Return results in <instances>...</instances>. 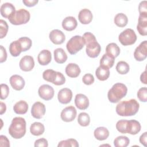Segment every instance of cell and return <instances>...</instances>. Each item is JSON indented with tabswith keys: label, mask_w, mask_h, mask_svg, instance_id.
<instances>
[{
	"label": "cell",
	"mask_w": 147,
	"mask_h": 147,
	"mask_svg": "<svg viewBox=\"0 0 147 147\" xmlns=\"http://www.w3.org/2000/svg\"><path fill=\"white\" fill-rule=\"evenodd\" d=\"M140 108L138 102L135 99L121 101L118 103L115 110L118 115L122 117L133 116L137 114Z\"/></svg>",
	"instance_id": "1"
},
{
	"label": "cell",
	"mask_w": 147,
	"mask_h": 147,
	"mask_svg": "<svg viewBox=\"0 0 147 147\" xmlns=\"http://www.w3.org/2000/svg\"><path fill=\"white\" fill-rule=\"evenodd\" d=\"M140 123L134 119L119 120L116 123V129L121 133H128L131 135L138 134L141 130Z\"/></svg>",
	"instance_id": "2"
},
{
	"label": "cell",
	"mask_w": 147,
	"mask_h": 147,
	"mask_svg": "<svg viewBox=\"0 0 147 147\" xmlns=\"http://www.w3.org/2000/svg\"><path fill=\"white\" fill-rule=\"evenodd\" d=\"M10 135L15 139L23 137L26 133V121L22 117H15L12 119L9 128Z\"/></svg>",
	"instance_id": "3"
},
{
	"label": "cell",
	"mask_w": 147,
	"mask_h": 147,
	"mask_svg": "<svg viewBox=\"0 0 147 147\" xmlns=\"http://www.w3.org/2000/svg\"><path fill=\"white\" fill-rule=\"evenodd\" d=\"M127 92V88L126 85L121 83H117L109 90L107 97L110 102L115 103L125 97Z\"/></svg>",
	"instance_id": "4"
},
{
	"label": "cell",
	"mask_w": 147,
	"mask_h": 147,
	"mask_svg": "<svg viewBox=\"0 0 147 147\" xmlns=\"http://www.w3.org/2000/svg\"><path fill=\"white\" fill-rule=\"evenodd\" d=\"M43 79L56 86H61L65 82V78L63 74L60 72L51 69L45 70L42 73Z\"/></svg>",
	"instance_id": "5"
},
{
	"label": "cell",
	"mask_w": 147,
	"mask_h": 147,
	"mask_svg": "<svg viewBox=\"0 0 147 147\" xmlns=\"http://www.w3.org/2000/svg\"><path fill=\"white\" fill-rule=\"evenodd\" d=\"M30 15L29 11L20 9L16 11L9 18L10 22L15 25H19L26 24L30 20Z\"/></svg>",
	"instance_id": "6"
},
{
	"label": "cell",
	"mask_w": 147,
	"mask_h": 147,
	"mask_svg": "<svg viewBox=\"0 0 147 147\" xmlns=\"http://www.w3.org/2000/svg\"><path fill=\"white\" fill-rule=\"evenodd\" d=\"M85 45V41L82 36H74L70 38L66 44L68 52L71 55H75L80 51Z\"/></svg>",
	"instance_id": "7"
},
{
	"label": "cell",
	"mask_w": 147,
	"mask_h": 147,
	"mask_svg": "<svg viewBox=\"0 0 147 147\" xmlns=\"http://www.w3.org/2000/svg\"><path fill=\"white\" fill-rule=\"evenodd\" d=\"M118 40L121 44L124 46L130 45L136 42L137 40V35L133 29L127 28L119 34Z\"/></svg>",
	"instance_id": "8"
},
{
	"label": "cell",
	"mask_w": 147,
	"mask_h": 147,
	"mask_svg": "<svg viewBox=\"0 0 147 147\" xmlns=\"http://www.w3.org/2000/svg\"><path fill=\"white\" fill-rule=\"evenodd\" d=\"M76 110L73 106H69L64 108L61 112V119L65 122H69L73 121L76 117Z\"/></svg>",
	"instance_id": "9"
},
{
	"label": "cell",
	"mask_w": 147,
	"mask_h": 147,
	"mask_svg": "<svg viewBox=\"0 0 147 147\" xmlns=\"http://www.w3.org/2000/svg\"><path fill=\"white\" fill-rule=\"evenodd\" d=\"M38 93L41 98L45 100H49L53 98L55 91L52 86L48 84H43L39 87Z\"/></svg>",
	"instance_id": "10"
},
{
	"label": "cell",
	"mask_w": 147,
	"mask_h": 147,
	"mask_svg": "<svg viewBox=\"0 0 147 147\" xmlns=\"http://www.w3.org/2000/svg\"><path fill=\"white\" fill-rule=\"evenodd\" d=\"M134 59L138 61L144 60L147 57V41L145 40L136 48L134 52Z\"/></svg>",
	"instance_id": "11"
},
{
	"label": "cell",
	"mask_w": 147,
	"mask_h": 147,
	"mask_svg": "<svg viewBox=\"0 0 147 147\" xmlns=\"http://www.w3.org/2000/svg\"><path fill=\"white\" fill-rule=\"evenodd\" d=\"M20 69L25 72L32 70L34 67V59L31 56L26 55L21 58L19 63Z\"/></svg>",
	"instance_id": "12"
},
{
	"label": "cell",
	"mask_w": 147,
	"mask_h": 147,
	"mask_svg": "<svg viewBox=\"0 0 147 147\" xmlns=\"http://www.w3.org/2000/svg\"><path fill=\"white\" fill-rule=\"evenodd\" d=\"M86 45V52L90 57L95 58L98 56L101 51V47L97 41L91 42Z\"/></svg>",
	"instance_id": "13"
},
{
	"label": "cell",
	"mask_w": 147,
	"mask_h": 147,
	"mask_svg": "<svg viewBox=\"0 0 147 147\" xmlns=\"http://www.w3.org/2000/svg\"><path fill=\"white\" fill-rule=\"evenodd\" d=\"M45 106L40 102H35L31 109V114L33 117L36 119H41L45 113Z\"/></svg>",
	"instance_id": "14"
},
{
	"label": "cell",
	"mask_w": 147,
	"mask_h": 147,
	"mask_svg": "<svg viewBox=\"0 0 147 147\" xmlns=\"http://www.w3.org/2000/svg\"><path fill=\"white\" fill-rule=\"evenodd\" d=\"M49 37L52 42L56 45L63 44L65 40V34L62 31L59 29L52 30L49 33Z\"/></svg>",
	"instance_id": "15"
},
{
	"label": "cell",
	"mask_w": 147,
	"mask_h": 147,
	"mask_svg": "<svg viewBox=\"0 0 147 147\" xmlns=\"http://www.w3.org/2000/svg\"><path fill=\"white\" fill-rule=\"evenodd\" d=\"M72 98V92L68 88L61 89L57 94V98L60 103L62 104H67L71 101Z\"/></svg>",
	"instance_id": "16"
},
{
	"label": "cell",
	"mask_w": 147,
	"mask_h": 147,
	"mask_svg": "<svg viewBox=\"0 0 147 147\" xmlns=\"http://www.w3.org/2000/svg\"><path fill=\"white\" fill-rule=\"evenodd\" d=\"M10 83L14 90L20 91L24 88L25 82L22 76L18 75H14L10 78Z\"/></svg>",
	"instance_id": "17"
},
{
	"label": "cell",
	"mask_w": 147,
	"mask_h": 147,
	"mask_svg": "<svg viewBox=\"0 0 147 147\" xmlns=\"http://www.w3.org/2000/svg\"><path fill=\"white\" fill-rule=\"evenodd\" d=\"M75 104L79 109L86 110L89 106L88 98L83 94H78L75 96Z\"/></svg>",
	"instance_id": "18"
},
{
	"label": "cell",
	"mask_w": 147,
	"mask_h": 147,
	"mask_svg": "<svg viewBox=\"0 0 147 147\" xmlns=\"http://www.w3.org/2000/svg\"><path fill=\"white\" fill-rule=\"evenodd\" d=\"M138 33L142 36L147 34V14H140L137 26Z\"/></svg>",
	"instance_id": "19"
},
{
	"label": "cell",
	"mask_w": 147,
	"mask_h": 147,
	"mask_svg": "<svg viewBox=\"0 0 147 147\" xmlns=\"http://www.w3.org/2000/svg\"><path fill=\"white\" fill-rule=\"evenodd\" d=\"M0 10L2 16L4 18L9 19L16 11V9L12 3L6 2L1 5Z\"/></svg>",
	"instance_id": "20"
},
{
	"label": "cell",
	"mask_w": 147,
	"mask_h": 147,
	"mask_svg": "<svg viewBox=\"0 0 147 147\" xmlns=\"http://www.w3.org/2000/svg\"><path fill=\"white\" fill-rule=\"evenodd\" d=\"M92 14L88 9H83L81 10L78 14V19L82 24H88L92 21Z\"/></svg>",
	"instance_id": "21"
},
{
	"label": "cell",
	"mask_w": 147,
	"mask_h": 147,
	"mask_svg": "<svg viewBox=\"0 0 147 147\" xmlns=\"http://www.w3.org/2000/svg\"><path fill=\"white\" fill-rule=\"evenodd\" d=\"M78 25L76 18L72 16L65 17L62 21V27L67 31H72L75 29Z\"/></svg>",
	"instance_id": "22"
},
{
	"label": "cell",
	"mask_w": 147,
	"mask_h": 147,
	"mask_svg": "<svg viewBox=\"0 0 147 147\" xmlns=\"http://www.w3.org/2000/svg\"><path fill=\"white\" fill-rule=\"evenodd\" d=\"M52 60L51 53L49 50L44 49L41 51L37 56L38 63L41 65H48Z\"/></svg>",
	"instance_id": "23"
},
{
	"label": "cell",
	"mask_w": 147,
	"mask_h": 147,
	"mask_svg": "<svg viewBox=\"0 0 147 147\" xmlns=\"http://www.w3.org/2000/svg\"><path fill=\"white\" fill-rule=\"evenodd\" d=\"M80 69L75 63H69L65 67V73L70 78H76L80 74Z\"/></svg>",
	"instance_id": "24"
},
{
	"label": "cell",
	"mask_w": 147,
	"mask_h": 147,
	"mask_svg": "<svg viewBox=\"0 0 147 147\" xmlns=\"http://www.w3.org/2000/svg\"><path fill=\"white\" fill-rule=\"evenodd\" d=\"M109 131L105 127H98L95 129L94 135L95 138L99 141L106 140L109 136Z\"/></svg>",
	"instance_id": "25"
},
{
	"label": "cell",
	"mask_w": 147,
	"mask_h": 147,
	"mask_svg": "<svg viewBox=\"0 0 147 147\" xmlns=\"http://www.w3.org/2000/svg\"><path fill=\"white\" fill-rule=\"evenodd\" d=\"M95 75L98 80L105 81L107 80L110 76L109 68L99 65L95 71Z\"/></svg>",
	"instance_id": "26"
},
{
	"label": "cell",
	"mask_w": 147,
	"mask_h": 147,
	"mask_svg": "<svg viewBox=\"0 0 147 147\" xmlns=\"http://www.w3.org/2000/svg\"><path fill=\"white\" fill-rule=\"evenodd\" d=\"M120 53V48L118 45L114 42L109 44L106 47V54L115 59Z\"/></svg>",
	"instance_id": "27"
},
{
	"label": "cell",
	"mask_w": 147,
	"mask_h": 147,
	"mask_svg": "<svg viewBox=\"0 0 147 147\" xmlns=\"http://www.w3.org/2000/svg\"><path fill=\"white\" fill-rule=\"evenodd\" d=\"M55 61L59 64H63L67 60V55L63 48L56 49L53 52Z\"/></svg>",
	"instance_id": "28"
},
{
	"label": "cell",
	"mask_w": 147,
	"mask_h": 147,
	"mask_svg": "<svg viewBox=\"0 0 147 147\" xmlns=\"http://www.w3.org/2000/svg\"><path fill=\"white\" fill-rule=\"evenodd\" d=\"M45 131V127L44 125L40 122H36L33 123L30 127V131L32 134L38 136L44 133Z\"/></svg>",
	"instance_id": "29"
},
{
	"label": "cell",
	"mask_w": 147,
	"mask_h": 147,
	"mask_svg": "<svg viewBox=\"0 0 147 147\" xmlns=\"http://www.w3.org/2000/svg\"><path fill=\"white\" fill-rule=\"evenodd\" d=\"M13 110L17 114H24L28 111V105L25 100H20L14 105Z\"/></svg>",
	"instance_id": "30"
},
{
	"label": "cell",
	"mask_w": 147,
	"mask_h": 147,
	"mask_svg": "<svg viewBox=\"0 0 147 147\" xmlns=\"http://www.w3.org/2000/svg\"><path fill=\"white\" fill-rule=\"evenodd\" d=\"M9 52L12 56L17 57L20 55L22 52V47L18 40L13 41L10 43L9 46Z\"/></svg>",
	"instance_id": "31"
},
{
	"label": "cell",
	"mask_w": 147,
	"mask_h": 147,
	"mask_svg": "<svg viewBox=\"0 0 147 147\" xmlns=\"http://www.w3.org/2000/svg\"><path fill=\"white\" fill-rule=\"evenodd\" d=\"M114 22L117 26L122 28L127 24L128 18L125 14L120 13L116 14L114 19Z\"/></svg>",
	"instance_id": "32"
},
{
	"label": "cell",
	"mask_w": 147,
	"mask_h": 147,
	"mask_svg": "<svg viewBox=\"0 0 147 147\" xmlns=\"http://www.w3.org/2000/svg\"><path fill=\"white\" fill-rule=\"evenodd\" d=\"M130 143V140L126 136H120L114 140V145L115 147H126Z\"/></svg>",
	"instance_id": "33"
},
{
	"label": "cell",
	"mask_w": 147,
	"mask_h": 147,
	"mask_svg": "<svg viewBox=\"0 0 147 147\" xmlns=\"http://www.w3.org/2000/svg\"><path fill=\"white\" fill-rule=\"evenodd\" d=\"M114 64V59L107 55L104 54L100 60V65L103 66L107 68H111Z\"/></svg>",
	"instance_id": "34"
},
{
	"label": "cell",
	"mask_w": 147,
	"mask_h": 147,
	"mask_svg": "<svg viewBox=\"0 0 147 147\" xmlns=\"http://www.w3.org/2000/svg\"><path fill=\"white\" fill-rule=\"evenodd\" d=\"M115 68L117 71L121 75L126 74L130 69L129 65L124 61H120L118 62Z\"/></svg>",
	"instance_id": "35"
},
{
	"label": "cell",
	"mask_w": 147,
	"mask_h": 147,
	"mask_svg": "<svg viewBox=\"0 0 147 147\" xmlns=\"http://www.w3.org/2000/svg\"><path fill=\"white\" fill-rule=\"evenodd\" d=\"M78 122L82 126H87L90 124V117L89 115L84 112L80 113L78 117Z\"/></svg>",
	"instance_id": "36"
},
{
	"label": "cell",
	"mask_w": 147,
	"mask_h": 147,
	"mask_svg": "<svg viewBox=\"0 0 147 147\" xmlns=\"http://www.w3.org/2000/svg\"><path fill=\"white\" fill-rule=\"evenodd\" d=\"M18 41L20 42V44L22 47V52H25L29 50L32 45V41L30 38L28 37H20L18 40Z\"/></svg>",
	"instance_id": "37"
},
{
	"label": "cell",
	"mask_w": 147,
	"mask_h": 147,
	"mask_svg": "<svg viewBox=\"0 0 147 147\" xmlns=\"http://www.w3.org/2000/svg\"><path fill=\"white\" fill-rule=\"evenodd\" d=\"M58 147H68V146H74V147H78L79 146V144L78 141L73 138L67 139L66 140H63L59 142Z\"/></svg>",
	"instance_id": "38"
},
{
	"label": "cell",
	"mask_w": 147,
	"mask_h": 147,
	"mask_svg": "<svg viewBox=\"0 0 147 147\" xmlns=\"http://www.w3.org/2000/svg\"><path fill=\"white\" fill-rule=\"evenodd\" d=\"M9 26L7 22L3 20H0V38H3L4 37L6 36L7 33L8 32Z\"/></svg>",
	"instance_id": "39"
},
{
	"label": "cell",
	"mask_w": 147,
	"mask_h": 147,
	"mask_svg": "<svg viewBox=\"0 0 147 147\" xmlns=\"http://www.w3.org/2000/svg\"><path fill=\"white\" fill-rule=\"evenodd\" d=\"M137 97L139 100L143 102L147 101V88L145 87H141L137 92Z\"/></svg>",
	"instance_id": "40"
},
{
	"label": "cell",
	"mask_w": 147,
	"mask_h": 147,
	"mask_svg": "<svg viewBox=\"0 0 147 147\" xmlns=\"http://www.w3.org/2000/svg\"><path fill=\"white\" fill-rule=\"evenodd\" d=\"M83 38L84 40L85 41V45H87V44L92 42V41H96V39L95 38V36L90 32H86L83 35Z\"/></svg>",
	"instance_id": "41"
},
{
	"label": "cell",
	"mask_w": 147,
	"mask_h": 147,
	"mask_svg": "<svg viewBox=\"0 0 147 147\" xmlns=\"http://www.w3.org/2000/svg\"><path fill=\"white\" fill-rule=\"evenodd\" d=\"M1 99H5L9 95V88L8 86L6 84H1Z\"/></svg>",
	"instance_id": "42"
},
{
	"label": "cell",
	"mask_w": 147,
	"mask_h": 147,
	"mask_svg": "<svg viewBox=\"0 0 147 147\" xmlns=\"http://www.w3.org/2000/svg\"><path fill=\"white\" fill-rule=\"evenodd\" d=\"M82 81L86 85H91L94 82V77L91 74H86L83 76Z\"/></svg>",
	"instance_id": "43"
},
{
	"label": "cell",
	"mask_w": 147,
	"mask_h": 147,
	"mask_svg": "<svg viewBox=\"0 0 147 147\" xmlns=\"http://www.w3.org/2000/svg\"><path fill=\"white\" fill-rule=\"evenodd\" d=\"M146 4H147L146 1H143L140 3L138 6V10H139L140 14H147Z\"/></svg>",
	"instance_id": "44"
},
{
	"label": "cell",
	"mask_w": 147,
	"mask_h": 147,
	"mask_svg": "<svg viewBox=\"0 0 147 147\" xmlns=\"http://www.w3.org/2000/svg\"><path fill=\"white\" fill-rule=\"evenodd\" d=\"M48 146V141L44 138H40L34 142V146L38 147V146H43V147H47Z\"/></svg>",
	"instance_id": "45"
},
{
	"label": "cell",
	"mask_w": 147,
	"mask_h": 147,
	"mask_svg": "<svg viewBox=\"0 0 147 147\" xmlns=\"http://www.w3.org/2000/svg\"><path fill=\"white\" fill-rule=\"evenodd\" d=\"M0 146H10V142L7 137L1 135L0 136Z\"/></svg>",
	"instance_id": "46"
},
{
	"label": "cell",
	"mask_w": 147,
	"mask_h": 147,
	"mask_svg": "<svg viewBox=\"0 0 147 147\" xmlns=\"http://www.w3.org/2000/svg\"><path fill=\"white\" fill-rule=\"evenodd\" d=\"M7 59V53L6 49L2 46L1 45V56H0V62L1 63H3Z\"/></svg>",
	"instance_id": "47"
},
{
	"label": "cell",
	"mask_w": 147,
	"mask_h": 147,
	"mask_svg": "<svg viewBox=\"0 0 147 147\" xmlns=\"http://www.w3.org/2000/svg\"><path fill=\"white\" fill-rule=\"evenodd\" d=\"M38 1V0H23L22 2L24 4L28 7H32L35 6L37 3Z\"/></svg>",
	"instance_id": "48"
},
{
	"label": "cell",
	"mask_w": 147,
	"mask_h": 147,
	"mask_svg": "<svg viewBox=\"0 0 147 147\" xmlns=\"http://www.w3.org/2000/svg\"><path fill=\"white\" fill-rule=\"evenodd\" d=\"M140 142L144 146H146L147 142V132H144L141 135L140 137Z\"/></svg>",
	"instance_id": "49"
},
{
	"label": "cell",
	"mask_w": 147,
	"mask_h": 147,
	"mask_svg": "<svg viewBox=\"0 0 147 147\" xmlns=\"http://www.w3.org/2000/svg\"><path fill=\"white\" fill-rule=\"evenodd\" d=\"M140 80L141 82L145 84H147V81H146V70H145L141 75L140 76Z\"/></svg>",
	"instance_id": "50"
},
{
	"label": "cell",
	"mask_w": 147,
	"mask_h": 147,
	"mask_svg": "<svg viewBox=\"0 0 147 147\" xmlns=\"http://www.w3.org/2000/svg\"><path fill=\"white\" fill-rule=\"evenodd\" d=\"M0 106H1L0 114L2 115L6 110V105L4 103H3L2 102H0Z\"/></svg>",
	"instance_id": "51"
}]
</instances>
